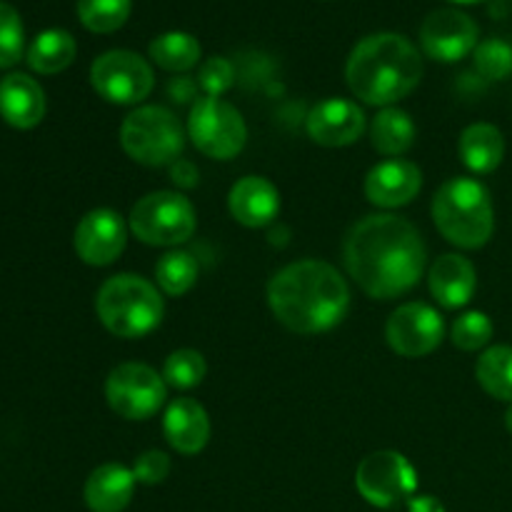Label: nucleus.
I'll return each mask as SVG.
<instances>
[{
	"label": "nucleus",
	"instance_id": "bb28decb",
	"mask_svg": "<svg viewBox=\"0 0 512 512\" xmlns=\"http://www.w3.org/2000/svg\"><path fill=\"white\" fill-rule=\"evenodd\" d=\"M198 260L188 250H170L155 263V280L158 288L170 298H180L198 283Z\"/></svg>",
	"mask_w": 512,
	"mask_h": 512
},
{
	"label": "nucleus",
	"instance_id": "1a4fd4ad",
	"mask_svg": "<svg viewBox=\"0 0 512 512\" xmlns=\"http://www.w3.org/2000/svg\"><path fill=\"white\" fill-rule=\"evenodd\" d=\"M168 385L150 365L123 363L105 380V400L110 410L125 420H148L163 408Z\"/></svg>",
	"mask_w": 512,
	"mask_h": 512
},
{
	"label": "nucleus",
	"instance_id": "7c9ffc66",
	"mask_svg": "<svg viewBox=\"0 0 512 512\" xmlns=\"http://www.w3.org/2000/svg\"><path fill=\"white\" fill-rule=\"evenodd\" d=\"M25 50L23 20L10 3L0 0V70L13 68Z\"/></svg>",
	"mask_w": 512,
	"mask_h": 512
},
{
	"label": "nucleus",
	"instance_id": "423d86ee",
	"mask_svg": "<svg viewBox=\"0 0 512 512\" xmlns=\"http://www.w3.org/2000/svg\"><path fill=\"white\" fill-rule=\"evenodd\" d=\"M120 145L135 163L160 168L180 160L185 133L173 110L163 105H143L125 115L120 125Z\"/></svg>",
	"mask_w": 512,
	"mask_h": 512
},
{
	"label": "nucleus",
	"instance_id": "c9c22d12",
	"mask_svg": "<svg viewBox=\"0 0 512 512\" xmlns=\"http://www.w3.org/2000/svg\"><path fill=\"white\" fill-rule=\"evenodd\" d=\"M408 512H445V505L433 495H415L410 498Z\"/></svg>",
	"mask_w": 512,
	"mask_h": 512
},
{
	"label": "nucleus",
	"instance_id": "ddd939ff",
	"mask_svg": "<svg viewBox=\"0 0 512 512\" xmlns=\"http://www.w3.org/2000/svg\"><path fill=\"white\" fill-rule=\"evenodd\" d=\"M478 23L458 8L433 10L420 25V45L438 63H458L478 48Z\"/></svg>",
	"mask_w": 512,
	"mask_h": 512
},
{
	"label": "nucleus",
	"instance_id": "5701e85b",
	"mask_svg": "<svg viewBox=\"0 0 512 512\" xmlns=\"http://www.w3.org/2000/svg\"><path fill=\"white\" fill-rule=\"evenodd\" d=\"M415 123L405 110L395 108H383L370 123V143L385 158H400V155L408 153L415 143Z\"/></svg>",
	"mask_w": 512,
	"mask_h": 512
},
{
	"label": "nucleus",
	"instance_id": "6ab92c4d",
	"mask_svg": "<svg viewBox=\"0 0 512 512\" xmlns=\"http://www.w3.org/2000/svg\"><path fill=\"white\" fill-rule=\"evenodd\" d=\"M0 118L15 130H30L45 118V93L25 73H10L0 80Z\"/></svg>",
	"mask_w": 512,
	"mask_h": 512
},
{
	"label": "nucleus",
	"instance_id": "c756f323",
	"mask_svg": "<svg viewBox=\"0 0 512 512\" xmlns=\"http://www.w3.org/2000/svg\"><path fill=\"white\" fill-rule=\"evenodd\" d=\"M450 340H453L455 348L465 350V353L483 350L493 340V320L480 310L463 313L450 328Z\"/></svg>",
	"mask_w": 512,
	"mask_h": 512
},
{
	"label": "nucleus",
	"instance_id": "412c9836",
	"mask_svg": "<svg viewBox=\"0 0 512 512\" xmlns=\"http://www.w3.org/2000/svg\"><path fill=\"white\" fill-rule=\"evenodd\" d=\"M135 493V475L120 463H105L85 480V505L90 512H123Z\"/></svg>",
	"mask_w": 512,
	"mask_h": 512
},
{
	"label": "nucleus",
	"instance_id": "393cba45",
	"mask_svg": "<svg viewBox=\"0 0 512 512\" xmlns=\"http://www.w3.org/2000/svg\"><path fill=\"white\" fill-rule=\"evenodd\" d=\"M150 58L158 68L170 70V73H185V70L195 68L200 60V43L190 33H163L150 43L148 48Z\"/></svg>",
	"mask_w": 512,
	"mask_h": 512
},
{
	"label": "nucleus",
	"instance_id": "a878e982",
	"mask_svg": "<svg viewBox=\"0 0 512 512\" xmlns=\"http://www.w3.org/2000/svg\"><path fill=\"white\" fill-rule=\"evenodd\" d=\"M475 378L483 385L485 393L503 403H512V348L495 345L478 358Z\"/></svg>",
	"mask_w": 512,
	"mask_h": 512
},
{
	"label": "nucleus",
	"instance_id": "72a5a7b5",
	"mask_svg": "<svg viewBox=\"0 0 512 512\" xmlns=\"http://www.w3.org/2000/svg\"><path fill=\"white\" fill-rule=\"evenodd\" d=\"M135 483L160 485L170 475V458L163 450H145L133 463Z\"/></svg>",
	"mask_w": 512,
	"mask_h": 512
},
{
	"label": "nucleus",
	"instance_id": "20e7f679",
	"mask_svg": "<svg viewBox=\"0 0 512 512\" xmlns=\"http://www.w3.org/2000/svg\"><path fill=\"white\" fill-rule=\"evenodd\" d=\"M433 220L448 243L463 250H478L493 238V198L480 180L450 178L435 193Z\"/></svg>",
	"mask_w": 512,
	"mask_h": 512
},
{
	"label": "nucleus",
	"instance_id": "f8f14e48",
	"mask_svg": "<svg viewBox=\"0 0 512 512\" xmlns=\"http://www.w3.org/2000/svg\"><path fill=\"white\" fill-rule=\"evenodd\" d=\"M445 338L443 315L428 303H405L385 323V340L403 358H425Z\"/></svg>",
	"mask_w": 512,
	"mask_h": 512
},
{
	"label": "nucleus",
	"instance_id": "f257e3e1",
	"mask_svg": "<svg viewBox=\"0 0 512 512\" xmlns=\"http://www.w3.org/2000/svg\"><path fill=\"white\" fill-rule=\"evenodd\" d=\"M343 263L365 295L393 300L410 293L423 278L428 250L410 220L393 213H375L348 230Z\"/></svg>",
	"mask_w": 512,
	"mask_h": 512
},
{
	"label": "nucleus",
	"instance_id": "9b49d317",
	"mask_svg": "<svg viewBox=\"0 0 512 512\" xmlns=\"http://www.w3.org/2000/svg\"><path fill=\"white\" fill-rule=\"evenodd\" d=\"M90 85L113 105H135L153 93L155 75L148 60L130 50H108L90 65Z\"/></svg>",
	"mask_w": 512,
	"mask_h": 512
},
{
	"label": "nucleus",
	"instance_id": "4468645a",
	"mask_svg": "<svg viewBox=\"0 0 512 512\" xmlns=\"http://www.w3.org/2000/svg\"><path fill=\"white\" fill-rule=\"evenodd\" d=\"M128 243V225L115 210L95 208L80 218L75 228V253L85 265L105 268L123 255Z\"/></svg>",
	"mask_w": 512,
	"mask_h": 512
},
{
	"label": "nucleus",
	"instance_id": "0eeeda50",
	"mask_svg": "<svg viewBox=\"0 0 512 512\" xmlns=\"http://www.w3.org/2000/svg\"><path fill=\"white\" fill-rule=\"evenodd\" d=\"M128 225L140 243L170 248V245H180L193 238L198 218H195L193 203L185 195L158 190V193L143 195L133 205Z\"/></svg>",
	"mask_w": 512,
	"mask_h": 512
},
{
	"label": "nucleus",
	"instance_id": "cd10ccee",
	"mask_svg": "<svg viewBox=\"0 0 512 512\" xmlns=\"http://www.w3.org/2000/svg\"><path fill=\"white\" fill-rule=\"evenodd\" d=\"M133 0H78V18L90 33H115L130 18Z\"/></svg>",
	"mask_w": 512,
	"mask_h": 512
},
{
	"label": "nucleus",
	"instance_id": "b1692460",
	"mask_svg": "<svg viewBox=\"0 0 512 512\" xmlns=\"http://www.w3.org/2000/svg\"><path fill=\"white\" fill-rule=\"evenodd\" d=\"M78 45L68 30L50 28L43 30L28 48V65L40 75L63 73L75 60Z\"/></svg>",
	"mask_w": 512,
	"mask_h": 512
},
{
	"label": "nucleus",
	"instance_id": "7ed1b4c3",
	"mask_svg": "<svg viewBox=\"0 0 512 512\" xmlns=\"http://www.w3.org/2000/svg\"><path fill=\"white\" fill-rule=\"evenodd\" d=\"M423 78V58L405 35L375 33L360 40L345 65L353 95L375 108H390L408 98Z\"/></svg>",
	"mask_w": 512,
	"mask_h": 512
},
{
	"label": "nucleus",
	"instance_id": "2eb2a0df",
	"mask_svg": "<svg viewBox=\"0 0 512 512\" xmlns=\"http://www.w3.org/2000/svg\"><path fill=\"white\" fill-rule=\"evenodd\" d=\"M368 128L363 108L358 103L343 98H328L315 105L305 120L310 140L325 148H343L360 140V135Z\"/></svg>",
	"mask_w": 512,
	"mask_h": 512
},
{
	"label": "nucleus",
	"instance_id": "f3484780",
	"mask_svg": "<svg viewBox=\"0 0 512 512\" xmlns=\"http://www.w3.org/2000/svg\"><path fill=\"white\" fill-rule=\"evenodd\" d=\"M230 215L245 228H265L280 213V193L268 178L245 175L230 188Z\"/></svg>",
	"mask_w": 512,
	"mask_h": 512
},
{
	"label": "nucleus",
	"instance_id": "473e14b6",
	"mask_svg": "<svg viewBox=\"0 0 512 512\" xmlns=\"http://www.w3.org/2000/svg\"><path fill=\"white\" fill-rule=\"evenodd\" d=\"M198 83L203 88L205 95L210 98H220L223 93H228L235 83V70L233 63L225 58H210L200 65Z\"/></svg>",
	"mask_w": 512,
	"mask_h": 512
},
{
	"label": "nucleus",
	"instance_id": "4be33fe9",
	"mask_svg": "<svg viewBox=\"0 0 512 512\" xmlns=\"http://www.w3.org/2000/svg\"><path fill=\"white\" fill-rule=\"evenodd\" d=\"M460 158L465 168L475 175H488L498 170L505 158V138L493 123H473L460 135Z\"/></svg>",
	"mask_w": 512,
	"mask_h": 512
},
{
	"label": "nucleus",
	"instance_id": "e433bc0d",
	"mask_svg": "<svg viewBox=\"0 0 512 512\" xmlns=\"http://www.w3.org/2000/svg\"><path fill=\"white\" fill-rule=\"evenodd\" d=\"M505 428H508V430H510V433H512V403H510L508 413H505Z\"/></svg>",
	"mask_w": 512,
	"mask_h": 512
},
{
	"label": "nucleus",
	"instance_id": "dca6fc26",
	"mask_svg": "<svg viewBox=\"0 0 512 512\" xmlns=\"http://www.w3.org/2000/svg\"><path fill=\"white\" fill-rule=\"evenodd\" d=\"M420 188H423V173L418 165L403 158L383 160L365 175V198L385 210L413 203Z\"/></svg>",
	"mask_w": 512,
	"mask_h": 512
},
{
	"label": "nucleus",
	"instance_id": "39448f33",
	"mask_svg": "<svg viewBox=\"0 0 512 512\" xmlns=\"http://www.w3.org/2000/svg\"><path fill=\"white\" fill-rule=\"evenodd\" d=\"M100 323L115 338L135 340L153 333L165 313L158 285L133 273H120L105 280L95 295Z\"/></svg>",
	"mask_w": 512,
	"mask_h": 512
},
{
	"label": "nucleus",
	"instance_id": "9d476101",
	"mask_svg": "<svg viewBox=\"0 0 512 512\" xmlns=\"http://www.w3.org/2000/svg\"><path fill=\"white\" fill-rule=\"evenodd\" d=\"M355 488L375 508H395L400 503H410L418 490V470L413 468L403 453L380 450L368 455L358 465Z\"/></svg>",
	"mask_w": 512,
	"mask_h": 512
},
{
	"label": "nucleus",
	"instance_id": "aec40b11",
	"mask_svg": "<svg viewBox=\"0 0 512 512\" xmlns=\"http://www.w3.org/2000/svg\"><path fill=\"white\" fill-rule=\"evenodd\" d=\"M163 433L180 455H198L210 440V418L193 398H175L163 418Z\"/></svg>",
	"mask_w": 512,
	"mask_h": 512
},
{
	"label": "nucleus",
	"instance_id": "4c0bfd02",
	"mask_svg": "<svg viewBox=\"0 0 512 512\" xmlns=\"http://www.w3.org/2000/svg\"><path fill=\"white\" fill-rule=\"evenodd\" d=\"M450 3H458V5H475V3H483V0H450Z\"/></svg>",
	"mask_w": 512,
	"mask_h": 512
},
{
	"label": "nucleus",
	"instance_id": "f704fd0d",
	"mask_svg": "<svg viewBox=\"0 0 512 512\" xmlns=\"http://www.w3.org/2000/svg\"><path fill=\"white\" fill-rule=\"evenodd\" d=\"M170 175H173V183L180 185V188H193L198 185V170L190 160H175L170 165Z\"/></svg>",
	"mask_w": 512,
	"mask_h": 512
},
{
	"label": "nucleus",
	"instance_id": "2f4dec72",
	"mask_svg": "<svg viewBox=\"0 0 512 512\" xmlns=\"http://www.w3.org/2000/svg\"><path fill=\"white\" fill-rule=\"evenodd\" d=\"M475 68L485 80H508L512 75V45L490 38L475 48Z\"/></svg>",
	"mask_w": 512,
	"mask_h": 512
},
{
	"label": "nucleus",
	"instance_id": "c85d7f7f",
	"mask_svg": "<svg viewBox=\"0 0 512 512\" xmlns=\"http://www.w3.org/2000/svg\"><path fill=\"white\" fill-rule=\"evenodd\" d=\"M205 373H208V365L205 358L198 350H175L165 358L163 363V380L165 385L175 390H193L203 383Z\"/></svg>",
	"mask_w": 512,
	"mask_h": 512
},
{
	"label": "nucleus",
	"instance_id": "a211bd4d",
	"mask_svg": "<svg viewBox=\"0 0 512 512\" xmlns=\"http://www.w3.org/2000/svg\"><path fill=\"white\" fill-rule=\"evenodd\" d=\"M428 285L433 298L443 305L445 310H458L473 300L475 288H478V273L468 258L458 253L440 255L430 265Z\"/></svg>",
	"mask_w": 512,
	"mask_h": 512
},
{
	"label": "nucleus",
	"instance_id": "f03ea898",
	"mask_svg": "<svg viewBox=\"0 0 512 512\" xmlns=\"http://www.w3.org/2000/svg\"><path fill=\"white\" fill-rule=\"evenodd\" d=\"M268 305L278 323L293 333H328L348 315L350 288L330 263L298 260L273 275L268 283Z\"/></svg>",
	"mask_w": 512,
	"mask_h": 512
},
{
	"label": "nucleus",
	"instance_id": "6e6552de",
	"mask_svg": "<svg viewBox=\"0 0 512 512\" xmlns=\"http://www.w3.org/2000/svg\"><path fill=\"white\" fill-rule=\"evenodd\" d=\"M188 138L208 158L230 160L245 148L248 128L235 105L225 103L223 98L203 95L190 108Z\"/></svg>",
	"mask_w": 512,
	"mask_h": 512
}]
</instances>
